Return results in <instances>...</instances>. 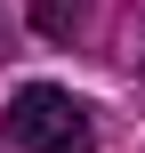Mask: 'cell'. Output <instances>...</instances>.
I'll use <instances>...</instances> for the list:
<instances>
[{
    "label": "cell",
    "instance_id": "obj_1",
    "mask_svg": "<svg viewBox=\"0 0 145 153\" xmlns=\"http://www.w3.org/2000/svg\"><path fill=\"white\" fill-rule=\"evenodd\" d=\"M8 137H16L24 153H89V145H97L89 105H73L65 89H40V81L8 105Z\"/></svg>",
    "mask_w": 145,
    "mask_h": 153
},
{
    "label": "cell",
    "instance_id": "obj_2",
    "mask_svg": "<svg viewBox=\"0 0 145 153\" xmlns=\"http://www.w3.org/2000/svg\"><path fill=\"white\" fill-rule=\"evenodd\" d=\"M32 24H40L48 40H73V32H81V0H32Z\"/></svg>",
    "mask_w": 145,
    "mask_h": 153
}]
</instances>
